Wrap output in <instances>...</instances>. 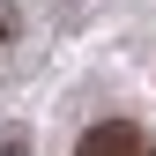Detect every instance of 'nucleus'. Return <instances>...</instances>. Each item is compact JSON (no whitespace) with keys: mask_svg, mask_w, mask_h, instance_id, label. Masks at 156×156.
<instances>
[{"mask_svg":"<svg viewBox=\"0 0 156 156\" xmlns=\"http://www.w3.org/2000/svg\"><path fill=\"white\" fill-rule=\"evenodd\" d=\"M74 156H156V141L134 119H104V126H89L82 141H74Z\"/></svg>","mask_w":156,"mask_h":156,"instance_id":"obj_1","label":"nucleus"},{"mask_svg":"<svg viewBox=\"0 0 156 156\" xmlns=\"http://www.w3.org/2000/svg\"><path fill=\"white\" fill-rule=\"evenodd\" d=\"M15 30H23V23H15V8H8V0H0V52L15 45Z\"/></svg>","mask_w":156,"mask_h":156,"instance_id":"obj_2","label":"nucleus"}]
</instances>
